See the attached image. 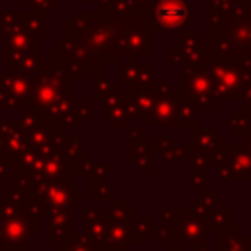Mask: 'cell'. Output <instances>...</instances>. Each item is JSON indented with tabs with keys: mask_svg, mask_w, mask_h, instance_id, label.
Here are the masks:
<instances>
[{
	"mask_svg": "<svg viewBox=\"0 0 251 251\" xmlns=\"http://www.w3.org/2000/svg\"><path fill=\"white\" fill-rule=\"evenodd\" d=\"M186 16V6L178 0H165L161 10H159V18L161 22H165V25H178Z\"/></svg>",
	"mask_w": 251,
	"mask_h": 251,
	"instance_id": "6da1fadb",
	"label": "cell"
}]
</instances>
